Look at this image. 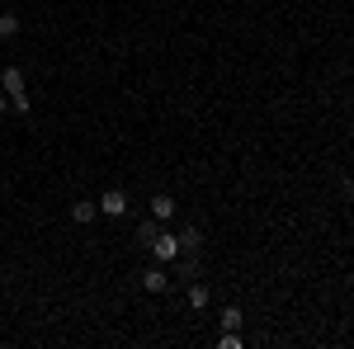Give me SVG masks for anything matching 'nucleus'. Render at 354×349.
<instances>
[{
    "mask_svg": "<svg viewBox=\"0 0 354 349\" xmlns=\"http://www.w3.org/2000/svg\"><path fill=\"white\" fill-rule=\"evenodd\" d=\"M0 90L10 95V104L19 109V113H28V109H33V100H28V90H24V76H19L15 66H5V71H0Z\"/></svg>",
    "mask_w": 354,
    "mask_h": 349,
    "instance_id": "1",
    "label": "nucleus"
},
{
    "mask_svg": "<svg viewBox=\"0 0 354 349\" xmlns=\"http://www.w3.org/2000/svg\"><path fill=\"white\" fill-rule=\"evenodd\" d=\"M151 255H156L161 265L180 260V236H170V232H156V236H151Z\"/></svg>",
    "mask_w": 354,
    "mask_h": 349,
    "instance_id": "2",
    "label": "nucleus"
},
{
    "mask_svg": "<svg viewBox=\"0 0 354 349\" xmlns=\"http://www.w3.org/2000/svg\"><path fill=\"white\" fill-rule=\"evenodd\" d=\"M95 203H100V213H104V217H123V213H128V194H123V189H104Z\"/></svg>",
    "mask_w": 354,
    "mask_h": 349,
    "instance_id": "3",
    "label": "nucleus"
},
{
    "mask_svg": "<svg viewBox=\"0 0 354 349\" xmlns=\"http://www.w3.org/2000/svg\"><path fill=\"white\" fill-rule=\"evenodd\" d=\"M142 288H147V293H165V288H170V274H165V269H147V274H142Z\"/></svg>",
    "mask_w": 354,
    "mask_h": 349,
    "instance_id": "4",
    "label": "nucleus"
},
{
    "mask_svg": "<svg viewBox=\"0 0 354 349\" xmlns=\"http://www.w3.org/2000/svg\"><path fill=\"white\" fill-rule=\"evenodd\" d=\"M151 217H156V222L175 217V198H170V194H156V198H151Z\"/></svg>",
    "mask_w": 354,
    "mask_h": 349,
    "instance_id": "5",
    "label": "nucleus"
},
{
    "mask_svg": "<svg viewBox=\"0 0 354 349\" xmlns=\"http://www.w3.org/2000/svg\"><path fill=\"white\" fill-rule=\"evenodd\" d=\"M198 245H203V232H198V227H189V232H180V255H185V260H189V255L198 250Z\"/></svg>",
    "mask_w": 354,
    "mask_h": 349,
    "instance_id": "6",
    "label": "nucleus"
},
{
    "mask_svg": "<svg viewBox=\"0 0 354 349\" xmlns=\"http://www.w3.org/2000/svg\"><path fill=\"white\" fill-rule=\"evenodd\" d=\"M95 213H100V203H71V217H76V227H85V222H95Z\"/></svg>",
    "mask_w": 354,
    "mask_h": 349,
    "instance_id": "7",
    "label": "nucleus"
},
{
    "mask_svg": "<svg viewBox=\"0 0 354 349\" xmlns=\"http://www.w3.org/2000/svg\"><path fill=\"white\" fill-rule=\"evenodd\" d=\"M156 232H161V222H156V217H147V222L137 227V241H142V245H151V236H156Z\"/></svg>",
    "mask_w": 354,
    "mask_h": 349,
    "instance_id": "8",
    "label": "nucleus"
},
{
    "mask_svg": "<svg viewBox=\"0 0 354 349\" xmlns=\"http://www.w3.org/2000/svg\"><path fill=\"white\" fill-rule=\"evenodd\" d=\"M241 307H227V312H222V330H241Z\"/></svg>",
    "mask_w": 354,
    "mask_h": 349,
    "instance_id": "9",
    "label": "nucleus"
},
{
    "mask_svg": "<svg viewBox=\"0 0 354 349\" xmlns=\"http://www.w3.org/2000/svg\"><path fill=\"white\" fill-rule=\"evenodd\" d=\"M189 307H194V312L208 307V288H203V283H194V288H189Z\"/></svg>",
    "mask_w": 354,
    "mask_h": 349,
    "instance_id": "10",
    "label": "nucleus"
},
{
    "mask_svg": "<svg viewBox=\"0 0 354 349\" xmlns=\"http://www.w3.org/2000/svg\"><path fill=\"white\" fill-rule=\"evenodd\" d=\"M19 33V15H0V38H15Z\"/></svg>",
    "mask_w": 354,
    "mask_h": 349,
    "instance_id": "11",
    "label": "nucleus"
},
{
    "mask_svg": "<svg viewBox=\"0 0 354 349\" xmlns=\"http://www.w3.org/2000/svg\"><path fill=\"white\" fill-rule=\"evenodd\" d=\"M218 345H222V349H241V335H236V330H222Z\"/></svg>",
    "mask_w": 354,
    "mask_h": 349,
    "instance_id": "12",
    "label": "nucleus"
},
{
    "mask_svg": "<svg viewBox=\"0 0 354 349\" xmlns=\"http://www.w3.org/2000/svg\"><path fill=\"white\" fill-rule=\"evenodd\" d=\"M5 104H10V95H5V90H0V118H5Z\"/></svg>",
    "mask_w": 354,
    "mask_h": 349,
    "instance_id": "13",
    "label": "nucleus"
}]
</instances>
